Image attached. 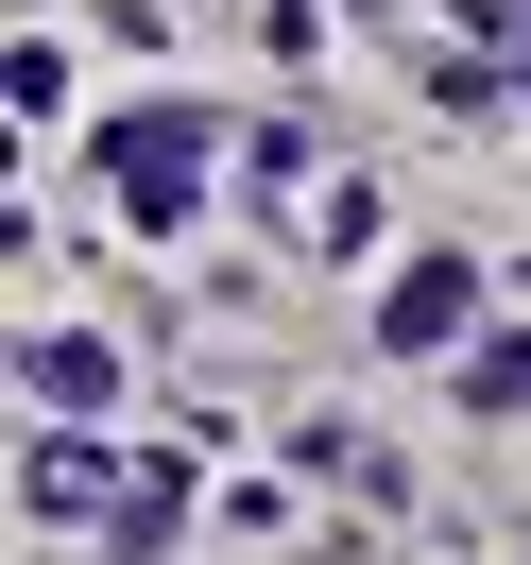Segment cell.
<instances>
[{"instance_id":"1","label":"cell","mask_w":531,"mask_h":565,"mask_svg":"<svg viewBox=\"0 0 531 565\" xmlns=\"http://www.w3.org/2000/svg\"><path fill=\"white\" fill-rule=\"evenodd\" d=\"M104 172H120V206H138V223H189V189H206V120H189V104L104 120Z\"/></svg>"},{"instance_id":"2","label":"cell","mask_w":531,"mask_h":565,"mask_svg":"<svg viewBox=\"0 0 531 565\" xmlns=\"http://www.w3.org/2000/svg\"><path fill=\"white\" fill-rule=\"evenodd\" d=\"M463 309H480V275H463V257H412V275L378 291V343L428 360V343H463Z\"/></svg>"},{"instance_id":"3","label":"cell","mask_w":531,"mask_h":565,"mask_svg":"<svg viewBox=\"0 0 531 565\" xmlns=\"http://www.w3.org/2000/svg\"><path fill=\"white\" fill-rule=\"evenodd\" d=\"M35 394H52V412H104V394H120V343H70V326H52V343H35Z\"/></svg>"},{"instance_id":"4","label":"cell","mask_w":531,"mask_h":565,"mask_svg":"<svg viewBox=\"0 0 531 565\" xmlns=\"http://www.w3.org/2000/svg\"><path fill=\"white\" fill-rule=\"evenodd\" d=\"M172 514H189V480H172V462H138V480H120V548H172Z\"/></svg>"},{"instance_id":"5","label":"cell","mask_w":531,"mask_h":565,"mask_svg":"<svg viewBox=\"0 0 531 565\" xmlns=\"http://www.w3.org/2000/svg\"><path fill=\"white\" fill-rule=\"evenodd\" d=\"M463 412H531V326H514V343H480V360H463Z\"/></svg>"},{"instance_id":"6","label":"cell","mask_w":531,"mask_h":565,"mask_svg":"<svg viewBox=\"0 0 531 565\" xmlns=\"http://www.w3.org/2000/svg\"><path fill=\"white\" fill-rule=\"evenodd\" d=\"M497 70H514V86H531V18H514V52H497Z\"/></svg>"}]
</instances>
